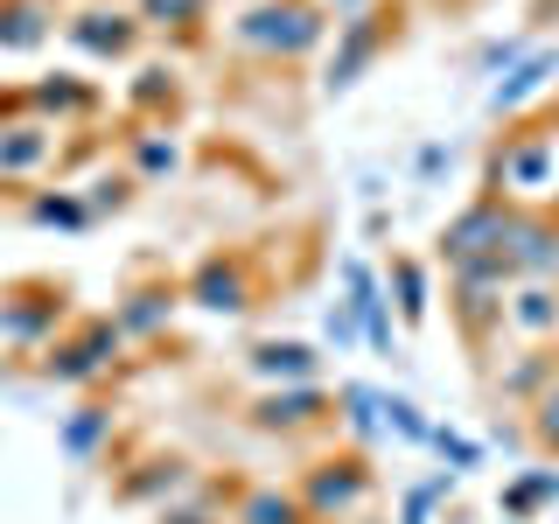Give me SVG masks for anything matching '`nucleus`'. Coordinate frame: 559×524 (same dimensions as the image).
I'll list each match as a JSON object with an SVG mask.
<instances>
[{"label":"nucleus","mask_w":559,"mask_h":524,"mask_svg":"<svg viewBox=\"0 0 559 524\" xmlns=\"http://www.w3.org/2000/svg\"><path fill=\"white\" fill-rule=\"evenodd\" d=\"M294 489H301V503H308L314 524H349L364 503L378 497V468H371L364 448H336V454H314Z\"/></svg>","instance_id":"obj_1"},{"label":"nucleus","mask_w":559,"mask_h":524,"mask_svg":"<svg viewBox=\"0 0 559 524\" xmlns=\"http://www.w3.org/2000/svg\"><path fill=\"white\" fill-rule=\"evenodd\" d=\"M518 196L511 189H483L468 210H454V217L441 224V266L462 273V266H489V259H503V245H511L518 231Z\"/></svg>","instance_id":"obj_2"},{"label":"nucleus","mask_w":559,"mask_h":524,"mask_svg":"<svg viewBox=\"0 0 559 524\" xmlns=\"http://www.w3.org/2000/svg\"><path fill=\"white\" fill-rule=\"evenodd\" d=\"M329 35V8L322 0H259L252 14L231 22L238 49H259V57H308Z\"/></svg>","instance_id":"obj_3"},{"label":"nucleus","mask_w":559,"mask_h":524,"mask_svg":"<svg viewBox=\"0 0 559 524\" xmlns=\"http://www.w3.org/2000/svg\"><path fill=\"white\" fill-rule=\"evenodd\" d=\"M503 301H511V273H503V259L448 273V308H454V322H462L468 349H483L489 329H503Z\"/></svg>","instance_id":"obj_4"},{"label":"nucleus","mask_w":559,"mask_h":524,"mask_svg":"<svg viewBox=\"0 0 559 524\" xmlns=\"http://www.w3.org/2000/svg\"><path fill=\"white\" fill-rule=\"evenodd\" d=\"M399 35V8H364V14H349V22H336V49H329V70H322V92L336 98V92H349V84L364 78V70L378 63V49Z\"/></svg>","instance_id":"obj_5"},{"label":"nucleus","mask_w":559,"mask_h":524,"mask_svg":"<svg viewBox=\"0 0 559 524\" xmlns=\"http://www.w3.org/2000/svg\"><path fill=\"white\" fill-rule=\"evenodd\" d=\"M119 322L112 314H84V322H70V336L63 343H49V357H43V378H57V384H92L105 364L119 357Z\"/></svg>","instance_id":"obj_6"},{"label":"nucleus","mask_w":559,"mask_h":524,"mask_svg":"<svg viewBox=\"0 0 559 524\" xmlns=\"http://www.w3.org/2000/svg\"><path fill=\"white\" fill-rule=\"evenodd\" d=\"M252 427L280 433V441H301V433L336 427V398L322 384H273L266 398H252Z\"/></svg>","instance_id":"obj_7"},{"label":"nucleus","mask_w":559,"mask_h":524,"mask_svg":"<svg viewBox=\"0 0 559 524\" xmlns=\"http://www.w3.org/2000/svg\"><path fill=\"white\" fill-rule=\"evenodd\" d=\"M503 273H511V287L559 273V210L552 203H524L518 210V231L503 245Z\"/></svg>","instance_id":"obj_8"},{"label":"nucleus","mask_w":559,"mask_h":524,"mask_svg":"<svg viewBox=\"0 0 559 524\" xmlns=\"http://www.w3.org/2000/svg\"><path fill=\"white\" fill-rule=\"evenodd\" d=\"M189 301L197 308H210V314H245L259 301V287H252V259L245 252H210L197 273H189Z\"/></svg>","instance_id":"obj_9"},{"label":"nucleus","mask_w":559,"mask_h":524,"mask_svg":"<svg viewBox=\"0 0 559 524\" xmlns=\"http://www.w3.org/2000/svg\"><path fill=\"white\" fill-rule=\"evenodd\" d=\"M552 175V140L546 133H503V154H497V168H489V182L483 189H538Z\"/></svg>","instance_id":"obj_10"},{"label":"nucleus","mask_w":559,"mask_h":524,"mask_svg":"<svg viewBox=\"0 0 559 524\" xmlns=\"http://www.w3.org/2000/svg\"><path fill=\"white\" fill-rule=\"evenodd\" d=\"M559 78V49H532V57H518L511 70H503L497 84H489V119H511V112H524L546 84Z\"/></svg>","instance_id":"obj_11"},{"label":"nucleus","mask_w":559,"mask_h":524,"mask_svg":"<svg viewBox=\"0 0 559 524\" xmlns=\"http://www.w3.org/2000/svg\"><path fill=\"white\" fill-rule=\"evenodd\" d=\"M70 43L92 49V57H133V49H140V14H127V8H84V14H70Z\"/></svg>","instance_id":"obj_12"},{"label":"nucleus","mask_w":559,"mask_h":524,"mask_svg":"<svg viewBox=\"0 0 559 524\" xmlns=\"http://www.w3.org/2000/svg\"><path fill=\"white\" fill-rule=\"evenodd\" d=\"M28 294H43V301H22V287H14V294H0V336L35 343L43 329H57V322H63V287H43V279H35Z\"/></svg>","instance_id":"obj_13"},{"label":"nucleus","mask_w":559,"mask_h":524,"mask_svg":"<svg viewBox=\"0 0 559 524\" xmlns=\"http://www.w3.org/2000/svg\"><path fill=\"white\" fill-rule=\"evenodd\" d=\"M175 301H182V287H175V279H147V287H133L127 301L112 308L119 336H154V329H168V314H175Z\"/></svg>","instance_id":"obj_14"},{"label":"nucleus","mask_w":559,"mask_h":524,"mask_svg":"<svg viewBox=\"0 0 559 524\" xmlns=\"http://www.w3.org/2000/svg\"><path fill=\"white\" fill-rule=\"evenodd\" d=\"M231 524H314L301 489H280V483H245L238 489V511Z\"/></svg>","instance_id":"obj_15"},{"label":"nucleus","mask_w":559,"mask_h":524,"mask_svg":"<svg viewBox=\"0 0 559 524\" xmlns=\"http://www.w3.org/2000/svg\"><path fill=\"white\" fill-rule=\"evenodd\" d=\"M503 322H511L518 336H532V343L552 336V329H559V287H552V279H524L511 301H503Z\"/></svg>","instance_id":"obj_16"},{"label":"nucleus","mask_w":559,"mask_h":524,"mask_svg":"<svg viewBox=\"0 0 559 524\" xmlns=\"http://www.w3.org/2000/svg\"><path fill=\"white\" fill-rule=\"evenodd\" d=\"M252 378L266 384H314V371H322V357H314L308 343H252Z\"/></svg>","instance_id":"obj_17"},{"label":"nucleus","mask_w":559,"mask_h":524,"mask_svg":"<svg viewBox=\"0 0 559 524\" xmlns=\"http://www.w3.org/2000/svg\"><path fill=\"white\" fill-rule=\"evenodd\" d=\"M57 8L49 0H0V49H43Z\"/></svg>","instance_id":"obj_18"},{"label":"nucleus","mask_w":559,"mask_h":524,"mask_svg":"<svg viewBox=\"0 0 559 524\" xmlns=\"http://www.w3.org/2000/svg\"><path fill=\"white\" fill-rule=\"evenodd\" d=\"M546 503H559V468H532V476H518L511 489H503V517H511V524L538 517Z\"/></svg>","instance_id":"obj_19"},{"label":"nucleus","mask_w":559,"mask_h":524,"mask_svg":"<svg viewBox=\"0 0 559 524\" xmlns=\"http://www.w3.org/2000/svg\"><path fill=\"white\" fill-rule=\"evenodd\" d=\"M49 162V127H8L0 133V175H28Z\"/></svg>","instance_id":"obj_20"},{"label":"nucleus","mask_w":559,"mask_h":524,"mask_svg":"<svg viewBox=\"0 0 559 524\" xmlns=\"http://www.w3.org/2000/svg\"><path fill=\"white\" fill-rule=\"evenodd\" d=\"M524 413H532V448L546 454V462H559V371L546 378V392H538Z\"/></svg>","instance_id":"obj_21"},{"label":"nucleus","mask_w":559,"mask_h":524,"mask_svg":"<svg viewBox=\"0 0 559 524\" xmlns=\"http://www.w3.org/2000/svg\"><path fill=\"white\" fill-rule=\"evenodd\" d=\"M552 371H559V357H552V349H532V357H524L518 371L497 384V392H503V398H518V406H532V398L546 392V378H552Z\"/></svg>","instance_id":"obj_22"},{"label":"nucleus","mask_w":559,"mask_h":524,"mask_svg":"<svg viewBox=\"0 0 559 524\" xmlns=\"http://www.w3.org/2000/svg\"><path fill=\"white\" fill-rule=\"evenodd\" d=\"M336 413H343V427L357 433V441H371V433H378V413H384V392H364V384H343V392H336Z\"/></svg>","instance_id":"obj_23"},{"label":"nucleus","mask_w":559,"mask_h":524,"mask_svg":"<svg viewBox=\"0 0 559 524\" xmlns=\"http://www.w3.org/2000/svg\"><path fill=\"white\" fill-rule=\"evenodd\" d=\"M392 287H399V314H406V322H427V266H419V259H406V252L392 259Z\"/></svg>","instance_id":"obj_24"},{"label":"nucleus","mask_w":559,"mask_h":524,"mask_svg":"<svg viewBox=\"0 0 559 524\" xmlns=\"http://www.w3.org/2000/svg\"><path fill=\"white\" fill-rule=\"evenodd\" d=\"M28 217H35V224H63V231H84V224H92V203H84V196H63V189H57V196H35Z\"/></svg>","instance_id":"obj_25"},{"label":"nucleus","mask_w":559,"mask_h":524,"mask_svg":"<svg viewBox=\"0 0 559 524\" xmlns=\"http://www.w3.org/2000/svg\"><path fill=\"white\" fill-rule=\"evenodd\" d=\"M35 105H49V112H92L98 92L78 78H49V84H35Z\"/></svg>","instance_id":"obj_26"},{"label":"nucleus","mask_w":559,"mask_h":524,"mask_svg":"<svg viewBox=\"0 0 559 524\" xmlns=\"http://www.w3.org/2000/svg\"><path fill=\"white\" fill-rule=\"evenodd\" d=\"M427 448L448 462V476H462V468H476V462H483V448H476V441H462V433H448V427H433V433H427Z\"/></svg>","instance_id":"obj_27"},{"label":"nucleus","mask_w":559,"mask_h":524,"mask_svg":"<svg viewBox=\"0 0 559 524\" xmlns=\"http://www.w3.org/2000/svg\"><path fill=\"white\" fill-rule=\"evenodd\" d=\"M105 427H112V413H105V406H84V413L70 419V427H63V448H70V454H92Z\"/></svg>","instance_id":"obj_28"},{"label":"nucleus","mask_w":559,"mask_h":524,"mask_svg":"<svg viewBox=\"0 0 559 524\" xmlns=\"http://www.w3.org/2000/svg\"><path fill=\"white\" fill-rule=\"evenodd\" d=\"M133 168H140V175H175V140L133 133Z\"/></svg>","instance_id":"obj_29"},{"label":"nucleus","mask_w":559,"mask_h":524,"mask_svg":"<svg viewBox=\"0 0 559 524\" xmlns=\"http://www.w3.org/2000/svg\"><path fill=\"white\" fill-rule=\"evenodd\" d=\"M384 427H392V433H406V441H427V419H419V406H413V398H384Z\"/></svg>","instance_id":"obj_30"},{"label":"nucleus","mask_w":559,"mask_h":524,"mask_svg":"<svg viewBox=\"0 0 559 524\" xmlns=\"http://www.w3.org/2000/svg\"><path fill=\"white\" fill-rule=\"evenodd\" d=\"M162 98H175V78H168V70H140L133 105H162Z\"/></svg>","instance_id":"obj_31"},{"label":"nucleus","mask_w":559,"mask_h":524,"mask_svg":"<svg viewBox=\"0 0 559 524\" xmlns=\"http://www.w3.org/2000/svg\"><path fill=\"white\" fill-rule=\"evenodd\" d=\"M162 524H224V517H217V511H203V503H168Z\"/></svg>","instance_id":"obj_32"},{"label":"nucleus","mask_w":559,"mask_h":524,"mask_svg":"<svg viewBox=\"0 0 559 524\" xmlns=\"http://www.w3.org/2000/svg\"><path fill=\"white\" fill-rule=\"evenodd\" d=\"M322 8H336V22H349V14H364V8H378V0H322Z\"/></svg>","instance_id":"obj_33"}]
</instances>
